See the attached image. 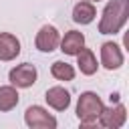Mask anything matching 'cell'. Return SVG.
Here are the masks:
<instances>
[{"mask_svg":"<svg viewBox=\"0 0 129 129\" xmlns=\"http://www.w3.org/2000/svg\"><path fill=\"white\" fill-rule=\"evenodd\" d=\"M50 75L56 81H73L75 79V69H73V64H69L64 60H54L52 67H50Z\"/></svg>","mask_w":129,"mask_h":129,"instance_id":"cell-14","label":"cell"},{"mask_svg":"<svg viewBox=\"0 0 129 129\" xmlns=\"http://www.w3.org/2000/svg\"><path fill=\"white\" fill-rule=\"evenodd\" d=\"M101 64L107 71H117L123 64V50L117 42H103L101 44Z\"/></svg>","mask_w":129,"mask_h":129,"instance_id":"cell-7","label":"cell"},{"mask_svg":"<svg viewBox=\"0 0 129 129\" xmlns=\"http://www.w3.org/2000/svg\"><path fill=\"white\" fill-rule=\"evenodd\" d=\"M95 16H97V10H95L93 2H89V0H83L73 8V20L77 24H91L95 20Z\"/></svg>","mask_w":129,"mask_h":129,"instance_id":"cell-12","label":"cell"},{"mask_svg":"<svg viewBox=\"0 0 129 129\" xmlns=\"http://www.w3.org/2000/svg\"><path fill=\"white\" fill-rule=\"evenodd\" d=\"M20 54V40L10 32H0V60H14Z\"/></svg>","mask_w":129,"mask_h":129,"instance_id":"cell-10","label":"cell"},{"mask_svg":"<svg viewBox=\"0 0 129 129\" xmlns=\"http://www.w3.org/2000/svg\"><path fill=\"white\" fill-rule=\"evenodd\" d=\"M103 107L105 105H103V101H101V97L97 93H93V91L81 93V97L77 101V117H79L81 125H85V127L95 125L101 111H103Z\"/></svg>","mask_w":129,"mask_h":129,"instance_id":"cell-2","label":"cell"},{"mask_svg":"<svg viewBox=\"0 0 129 129\" xmlns=\"http://www.w3.org/2000/svg\"><path fill=\"white\" fill-rule=\"evenodd\" d=\"M127 16H129V0H109L99 20V32L117 34L125 26Z\"/></svg>","mask_w":129,"mask_h":129,"instance_id":"cell-1","label":"cell"},{"mask_svg":"<svg viewBox=\"0 0 129 129\" xmlns=\"http://www.w3.org/2000/svg\"><path fill=\"white\" fill-rule=\"evenodd\" d=\"M24 123L30 129H54L56 127L54 115H50L40 105H32V107H28L24 111Z\"/></svg>","mask_w":129,"mask_h":129,"instance_id":"cell-3","label":"cell"},{"mask_svg":"<svg viewBox=\"0 0 129 129\" xmlns=\"http://www.w3.org/2000/svg\"><path fill=\"white\" fill-rule=\"evenodd\" d=\"M58 46H60V50H62L64 54L75 56V54L85 46V34L79 32V30H69V32H64V36L60 38Z\"/></svg>","mask_w":129,"mask_h":129,"instance_id":"cell-9","label":"cell"},{"mask_svg":"<svg viewBox=\"0 0 129 129\" xmlns=\"http://www.w3.org/2000/svg\"><path fill=\"white\" fill-rule=\"evenodd\" d=\"M48 107H52L54 111H67L71 105V93L64 87H50L44 95Z\"/></svg>","mask_w":129,"mask_h":129,"instance_id":"cell-8","label":"cell"},{"mask_svg":"<svg viewBox=\"0 0 129 129\" xmlns=\"http://www.w3.org/2000/svg\"><path fill=\"white\" fill-rule=\"evenodd\" d=\"M18 91L14 85H6V87H0V111L2 113H8L12 111L16 105H18Z\"/></svg>","mask_w":129,"mask_h":129,"instance_id":"cell-13","label":"cell"},{"mask_svg":"<svg viewBox=\"0 0 129 129\" xmlns=\"http://www.w3.org/2000/svg\"><path fill=\"white\" fill-rule=\"evenodd\" d=\"M89 2H99V0H89Z\"/></svg>","mask_w":129,"mask_h":129,"instance_id":"cell-15","label":"cell"},{"mask_svg":"<svg viewBox=\"0 0 129 129\" xmlns=\"http://www.w3.org/2000/svg\"><path fill=\"white\" fill-rule=\"evenodd\" d=\"M125 121H127V109L121 103L111 105V107H103V111L97 119V123L107 127V129H119Z\"/></svg>","mask_w":129,"mask_h":129,"instance_id":"cell-5","label":"cell"},{"mask_svg":"<svg viewBox=\"0 0 129 129\" xmlns=\"http://www.w3.org/2000/svg\"><path fill=\"white\" fill-rule=\"evenodd\" d=\"M75 56H77V64H79V69H81V73H83V75L91 77V75H95V73H97L99 64H97V58H95V54H93V50H91V48H85V46H83Z\"/></svg>","mask_w":129,"mask_h":129,"instance_id":"cell-11","label":"cell"},{"mask_svg":"<svg viewBox=\"0 0 129 129\" xmlns=\"http://www.w3.org/2000/svg\"><path fill=\"white\" fill-rule=\"evenodd\" d=\"M58 42H60V34H58V30H56L52 24H44V26L36 32L34 44H36V48H38L40 52H52V50L58 46Z\"/></svg>","mask_w":129,"mask_h":129,"instance_id":"cell-6","label":"cell"},{"mask_svg":"<svg viewBox=\"0 0 129 129\" xmlns=\"http://www.w3.org/2000/svg\"><path fill=\"white\" fill-rule=\"evenodd\" d=\"M36 77H38V71H36V67L30 64V62L16 64V67L10 71V75H8L10 83H12L16 89H28V87H32V85L36 83Z\"/></svg>","mask_w":129,"mask_h":129,"instance_id":"cell-4","label":"cell"}]
</instances>
